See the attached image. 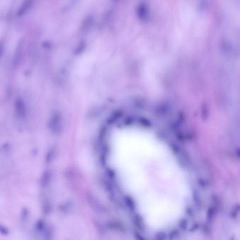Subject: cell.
I'll return each instance as SVG.
<instances>
[{"label": "cell", "instance_id": "cell-1", "mask_svg": "<svg viewBox=\"0 0 240 240\" xmlns=\"http://www.w3.org/2000/svg\"><path fill=\"white\" fill-rule=\"evenodd\" d=\"M111 161L125 189L137 201L144 220L164 225L180 215L186 193L180 167L151 133L119 130L112 139Z\"/></svg>", "mask_w": 240, "mask_h": 240}]
</instances>
